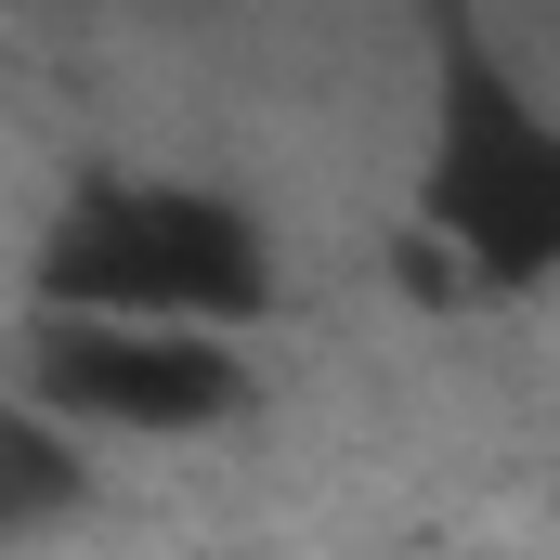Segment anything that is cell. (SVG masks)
<instances>
[{"label": "cell", "mask_w": 560, "mask_h": 560, "mask_svg": "<svg viewBox=\"0 0 560 560\" xmlns=\"http://www.w3.org/2000/svg\"><path fill=\"white\" fill-rule=\"evenodd\" d=\"M39 313H131L248 339L275 313V235L222 183H79L39 235Z\"/></svg>", "instance_id": "2"}, {"label": "cell", "mask_w": 560, "mask_h": 560, "mask_svg": "<svg viewBox=\"0 0 560 560\" xmlns=\"http://www.w3.org/2000/svg\"><path fill=\"white\" fill-rule=\"evenodd\" d=\"M26 392L79 430H143V443H183V430H222L248 405V365L235 339L209 326H131V313H39V352H26Z\"/></svg>", "instance_id": "3"}, {"label": "cell", "mask_w": 560, "mask_h": 560, "mask_svg": "<svg viewBox=\"0 0 560 560\" xmlns=\"http://www.w3.org/2000/svg\"><path fill=\"white\" fill-rule=\"evenodd\" d=\"M79 509H92L79 430L52 418V405H0V548H26V535H52V522H79Z\"/></svg>", "instance_id": "4"}, {"label": "cell", "mask_w": 560, "mask_h": 560, "mask_svg": "<svg viewBox=\"0 0 560 560\" xmlns=\"http://www.w3.org/2000/svg\"><path fill=\"white\" fill-rule=\"evenodd\" d=\"M418 235L456 248L469 287L560 275V105L495 66L469 0H430V143H418Z\"/></svg>", "instance_id": "1"}]
</instances>
